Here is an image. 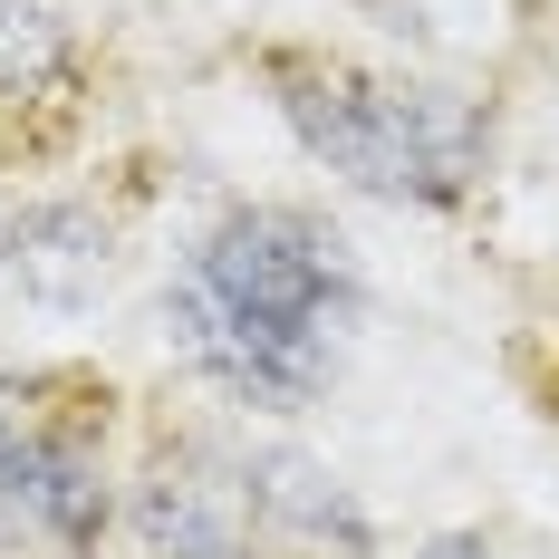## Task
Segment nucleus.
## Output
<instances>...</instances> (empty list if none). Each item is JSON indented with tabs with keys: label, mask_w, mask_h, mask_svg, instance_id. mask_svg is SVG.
Here are the masks:
<instances>
[{
	"label": "nucleus",
	"mask_w": 559,
	"mask_h": 559,
	"mask_svg": "<svg viewBox=\"0 0 559 559\" xmlns=\"http://www.w3.org/2000/svg\"><path fill=\"white\" fill-rule=\"evenodd\" d=\"M68 68H78V20H68V0H0V107L49 97Z\"/></svg>",
	"instance_id": "obj_7"
},
{
	"label": "nucleus",
	"mask_w": 559,
	"mask_h": 559,
	"mask_svg": "<svg viewBox=\"0 0 559 559\" xmlns=\"http://www.w3.org/2000/svg\"><path fill=\"white\" fill-rule=\"evenodd\" d=\"M116 280V231L87 203H29L0 231V289L29 309H87Z\"/></svg>",
	"instance_id": "obj_6"
},
{
	"label": "nucleus",
	"mask_w": 559,
	"mask_h": 559,
	"mask_svg": "<svg viewBox=\"0 0 559 559\" xmlns=\"http://www.w3.org/2000/svg\"><path fill=\"white\" fill-rule=\"evenodd\" d=\"M367 319L347 231L309 203H223L165 280V337L213 395L251 415L319 405Z\"/></svg>",
	"instance_id": "obj_1"
},
{
	"label": "nucleus",
	"mask_w": 559,
	"mask_h": 559,
	"mask_svg": "<svg viewBox=\"0 0 559 559\" xmlns=\"http://www.w3.org/2000/svg\"><path fill=\"white\" fill-rule=\"evenodd\" d=\"M116 521V483L97 444L49 415H0V540L49 559H87Z\"/></svg>",
	"instance_id": "obj_3"
},
{
	"label": "nucleus",
	"mask_w": 559,
	"mask_h": 559,
	"mask_svg": "<svg viewBox=\"0 0 559 559\" xmlns=\"http://www.w3.org/2000/svg\"><path fill=\"white\" fill-rule=\"evenodd\" d=\"M261 559H289V550H261Z\"/></svg>",
	"instance_id": "obj_9"
},
{
	"label": "nucleus",
	"mask_w": 559,
	"mask_h": 559,
	"mask_svg": "<svg viewBox=\"0 0 559 559\" xmlns=\"http://www.w3.org/2000/svg\"><path fill=\"white\" fill-rule=\"evenodd\" d=\"M126 531H135L145 559H261V521H251V483H241V435L165 444L135 473Z\"/></svg>",
	"instance_id": "obj_4"
},
{
	"label": "nucleus",
	"mask_w": 559,
	"mask_h": 559,
	"mask_svg": "<svg viewBox=\"0 0 559 559\" xmlns=\"http://www.w3.org/2000/svg\"><path fill=\"white\" fill-rule=\"evenodd\" d=\"M241 483H251L261 550H289V559H367V550H377L367 502L347 492V473H329L319 453L251 444V435H241Z\"/></svg>",
	"instance_id": "obj_5"
},
{
	"label": "nucleus",
	"mask_w": 559,
	"mask_h": 559,
	"mask_svg": "<svg viewBox=\"0 0 559 559\" xmlns=\"http://www.w3.org/2000/svg\"><path fill=\"white\" fill-rule=\"evenodd\" d=\"M415 559H492V540H483V531H435Z\"/></svg>",
	"instance_id": "obj_8"
},
{
	"label": "nucleus",
	"mask_w": 559,
	"mask_h": 559,
	"mask_svg": "<svg viewBox=\"0 0 559 559\" xmlns=\"http://www.w3.org/2000/svg\"><path fill=\"white\" fill-rule=\"evenodd\" d=\"M271 97L299 135V155L377 203L444 213L492 165V107L444 78H395L347 58H271Z\"/></svg>",
	"instance_id": "obj_2"
}]
</instances>
